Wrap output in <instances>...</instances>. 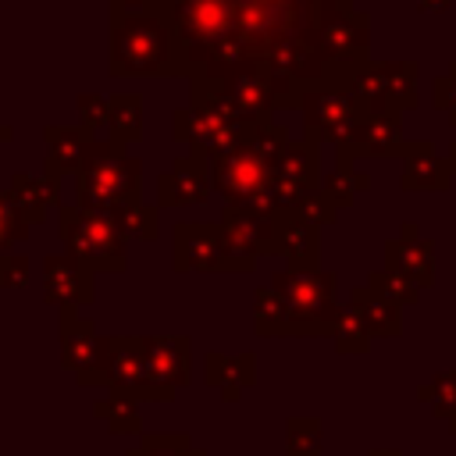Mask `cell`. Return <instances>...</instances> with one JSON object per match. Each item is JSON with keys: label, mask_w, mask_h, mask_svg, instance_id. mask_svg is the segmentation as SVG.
<instances>
[{"label": "cell", "mask_w": 456, "mask_h": 456, "mask_svg": "<svg viewBox=\"0 0 456 456\" xmlns=\"http://www.w3.org/2000/svg\"><path fill=\"white\" fill-rule=\"evenodd\" d=\"M367 285H370L378 296H385L388 303H395V306L417 299V281H410V278L399 274V271H374Z\"/></svg>", "instance_id": "28"}, {"label": "cell", "mask_w": 456, "mask_h": 456, "mask_svg": "<svg viewBox=\"0 0 456 456\" xmlns=\"http://www.w3.org/2000/svg\"><path fill=\"white\" fill-rule=\"evenodd\" d=\"M78 114H82V125H86V132H93V128H100V125L110 118V100L86 93V96L78 100Z\"/></svg>", "instance_id": "35"}, {"label": "cell", "mask_w": 456, "mask_h": 456, "mask_svg": "<svg viewBox=\"0 0 456 456\" xmlns=\"http://www.w3.org/2000/svg\"><path fill=\"white\" fill-rule=\"evenodd\" d=\"M78 207L114 214L121 207L139 203V185H142V167L135 157H125V146L107 139L96 142L89 139L78 160Z\"/></svg>", "instance_id": "3"}, {"label": "cell", "mask_w": 456, "mask_h": 456, "mask_svg": "<svg viewBox=\"0 0 456 456\" xmlns=\"http://www.w3.org/2000/svg\"><path fill=\"white\" fill-rule=\"evenodd\" d=\"M175 125H178V139H185L189 146H192V153L196 157H203L207 164H214V160H221L224 153H232L242 139H246V132H242V125H235V121H228V118H221V114H214V110H207V107H189V110H178L175 114Z\"/></svg>", "instance_id": "8"}, {"label": "cell", "mask_w": 456, "mask_h": 456, "mask_svg": "<svg viewBox=\"0 0 456 456\" xmlns=\"http://www.w3.org/2000/svg\"><path fill=\"white\" fill-rule=\"evenodd\" d=\"M128 456H203L189 445L185 435H146Z\"/></svg>", "instance_id": "30"}, {"label": "cell", "mask_w": 456, "mask_h": 456, "mask_svg": "<svg viewBox=\"0 0 456 456\" xmlns=\"http://www.w3.org/2000/svg\"><path fill=\"white\" fill-rule=\"evenodd\" d=\"M449 153H452V157H449V164L456 167V142H452V150H449Z\"/></svg>", "instance_id": "40"}, {"label": "cell", "mask_w": 456, "mask_h": 456, "mask_svg": "<svg viewBox=\"0 0 456 456\" xmlns=\"http://www.w3.org/2000/svg\"><path fill=\"white\" fill-rule=\"evenodd\" d=\"M363 114H399L417 100L413 64H360L342 78V89Z\"/></svg>", "instance_id": "7"}, {"label": "cell", "mask_w": 456, "mask_h": 456, "mask_svg": "<svg viewBox=\"0 0 456 456\" xmlns=\"http://www.w3.org/2000/svg\"><path fill=\"white\" fill-rule=\"evenodd\" d=\"M86 142H89L86 128L50 125V128H46V175H50V178H61V175L78 171V160H82Z\"/></svg>", "instance_id": "19"}, {"label": "cell", "mask_w": 456, "mask_h": 456, "mask_svg": "<svg viewBox=\"0 0 456 456\" xmlns=\"http://www.w3.org/2000/svg\"><path fill=\"white\" fill-rule=\"evenodd\" d=\"M331 338H335V346H338L342 353H353V349L360 353V349H367V342H370L363 321H360L353 310H338V317H335V324H331Z\"/></svg>", "instance_id": "29"}, {"label": "cell", "mask_w": 456, "mask_h": 456, "mask_svg": "<svg viewBox=\"0 0 456 456\" xmlns=\"http://www.w3.org/2000/svg\"><path fill=\"white\" fill-rule=\"evenodd\" d=\"M445 4H449V0H420L424 11H431V7H445Z\"/></svg>", "instance_id": "38"}, {"label": "cell", "mask_w": 456, "mask_h": 456, "mask_svg": "<svg viewBox=\"0 0 456 456\" xmlns=\"http://www.w3.org/2000/svg\"><path fill=\"white\" fill-rule=\"evenodd\" d=\"M353 314L363 321L367 335H399V306L378 296L370 285L353 292Z\"/></svg>", "instance_id": "21"}, {"label": "cell", "mask_w": 456, "mask_h": 456, "mask_svg": "<svg viewBox=\"0 0 456 456\" xmlns=\"http://www.w3.org/2000/svg\"><path fill=\"white\" fill-rule=\"evenodd\" d=\"M370 456H399V452H395V449H388V452H381V449H378V452H370Z\"/></svg>", "instance_id": "39"}, {"label": "cell", "mask_w": 456, "mask_h": 456, "mask_svg": "<svg viewBox=\"0 0 456 456\" xmlns=\"http://www.w3.org/2000/svg\"><path fill=\"white\" fill-rule=\"evenodd\" d=\"M146 399L167 403L178 385L189 381V342L185 338H142Z\"/></svg>", "instance_id": "11"}, {"label": "cell", "mask_w": 456, "mask_h": 456, "mask_svg": "<svg viewBox=\"0 0 456 456\" xmlns=\"http://www.w3.org/2000/svg\"><path fill=\"white\" fill-rule=\"evenodd\" d=\"M349 0H167L189 82L264 75L278 103L338 89L342 75L321 53V28Z\"/></svg>", "instance_id": "1"}, {"label": "cell", "mask_w": 456, "mask_h": 456, "mask_svg": "<svg viewBox=\"0 0 456 456\" xmlns=\"http://www.w3.org/2000/svg\"><path fill=\"white\" fill-rule=\"evenodd\" d=\"M61 349H64V363L78 374L82 385H96V381L107 385V349H110V338H103L93 321H82L71 310H64Z\"/></svg>", "instance_id": "9"}, {"label": "cell", "mask_w": 456, "mask_h": 456, "mask_svg": "<svg viewBox=\"0 0 456 456\" xmlns=\"http://www.w3.org/2000/svg\"><path fill=\"white\" fill-rule=\"evenodd\" d=\"M367 185V178L363 175H356L353 167H349V160L342 157V164H338V171L328 178V185H324V196L335 203V207H346L353 196H356V189H363Z\"/></svg>", "instance_id": "31"}, {"label": "cell", "mask_w": 456, "mask_h": 456, "mask_svg": "<svg viewBox=\"0 0 456 456\" xmlns=\"http://www.w3.org/2000/svg\"><path fill=\"white\" fill-rule=\"evenodd\" d=\"M274 224H278V246L292 260V267H314V260H317V228H314V221H306L296 210H278Z\"/></svg>", "instance_id": "16"}, {"label": "cell", "mask_w": 456, "mask_h": 456, "mask_svg": "<svg viewBox=\"0 0 456 456\" xmlns=\"http://www.w3.org/2000/svg\"><path fill=\"white\" fill-rule=\"evenodd\" d=\"M107 385L118 395L146 399L142 338H110V349H107Z\"/></svg>", "instance_id": "14"}, {"label": "cell", "mask_w": 456, "mask_h": 456, "mask_svg": "<svg viewBox=\"0 0 456 456\" xmlns=\"http://www.w3.org/2000/svg\"><path fill=\"white\" fill-rule=\"evenodd\" d=\"M303 449H310V456H321V428H317V420H292L289 424V456H306Z\"/></svg>", "instance_id": "33"}, {"label": "cell", "mask_w": 456, "mask_h": 456, "mask_svg": "<svg viewBox=\"0 0 456 456\" xmlns=\"http://www.w3.org/2000/svg\"><path fill=\"white\" fill-rule=\"evenodd\" d=\"M210 182L217 192L228 200L232 210L256 214V217H274L278 200H274V160L260 153L249 139H242L232 153L210 164Z\"/></svg>", "instance_id": "4"}, {"label": "cell", "mask_w": 456, "mask_h": 456, "mask_svg": "<svg viewBox=\"0 0 456 456\" xmlns=\"http://www.w3.org/2000/svg\"><path fill=\"white\" fill-rule=\"evenodd\" d=\"M21 285H28V256L0 253V289H21Z\"/></svg>", "instance_id": "34"}, {"label": "cell", "mask_w": 456, "mask_h": 456, "mask_svg": "<svg viewBox=\"0 0 456 456\" xmlns=\"http://www.w3.org/2000/svg\"><path fill=\"white\" fill-rule=\"evenodd\" d=\"M403 142V128H399V114H363L356 132L349 135V142L342 146V153H349L353 146L360 153L381 157V153H395Z\"/></svg>", "instance_id": "17"}, {"label": "cell", "mask_w": 456, "mask_h": 456, "mask_svg": "<svg viewBox=\"0 0 456 456\" xmlns=\"http://www.w3.org/2000/svg\"><path fill=\"white\" fill-rule=\"evenodd\" d=\"M175 264L178 271H242L232 256L221 224H178L175 228Z\"/></svg>", "instance_id": "10"}, {"label": "cell", "mask_w": 456, "mask_h": 456, "mask_svg": "<svg viewBox=\"0 0 456 456\" xmlns=\"http://www.w3.org/2000/svg\"><path fill=\"white\" fill-rule=\"evenodd\" d=\"M271 289L285 303L289 314V335L292 331H331L338 306H335V274L317 267H292L271 278Z\"/></svg>", "instance_id": "5"}, {"label": "cell", "mask_w": 456, "mask_h": 456, "mask_svg": "<svg viewBox=\"0 0 456 456\" xmlns=\"http://www.w3.org/2000/svg\"><path fill=\"white\" fill-rule=\"evenodd\" d=\"M210 164L203 157H178L175 167L160 178V203L164 207H182V203H200L210 192Z\"/></svg>", "instance_id": "15"}, {"label": "cell", "mask_w": 456, "mask_h": 456, "mask_svg": "<svg viewBox=\"0 0 456 456\" xmlns=\"http://www.w3.org/2000/svg\"><path fill=\"white\" fill-rule=\"evenodd\" d=\"M107 125L114 128V142H135L139 139V128H142V107H139V96L135 93H118L110 96V118Z\"/></svg>", "instance_id": "24"}, {"label": "cell", "mask_w": 456, "mask_h": 456, "mask_svg": "<svg viewBox=\"0 0 456 456\" xmlns=\"http://www.w3.org/2000/svg\"><path fill=\"white\" fill-rule=\"evenodd\" d=\"M185 53L171 14H110V75H178Z\"/></svg>", "instance_id": "2"}, {"label": "cell", "mask_w": 456, "mask_h": 456, "mask_svg": "<svg viewBox=\"0 0 456 456\" xmlns=\"http://www.w3.org/2000/svg\"><path fill=\"white\" fill-rule=\"evenodd\" d=\"M110 217H114V224L121 228L125 239H150V235H157V214H153L150 207H142V203L121 207V210H114Z\"/></svg>", "instance_id": "27"}, {"label": "cell", "mask_w": 456, "mask_h": 456, "mask_svg": "<svg viewBox=\"0 0 456 456\" xmlns=\"http://www.w3.org/2000/svg\"><path fill=\"white\" fill-rule=\"evenodd\" d=\"M43 285H46V299L64 310L93 299V271L71 253H57L43 260Z\"/></svg>", "instance_id": "13"}, {"label": "cell", "mask_w": 456, "mask_h": 456, "mask_svg": "<svg viewBox=\"0 0 456 456\" xmlns=\"http://www.w3.org/2000/svg\"><path fill=\"white\" fill-rule=\"evenodd\" d=\"M207 381L217 385L224 399H235L253 381V356H207Z\"/></svg>", "instance_id": "22"}, {"label": "cell", "mask_w": 456, "mask_h": 456, "mask_svg": "<svg viewBox=\"0 0 456 456\" xmlns=\"http://www.w3.org/2000/svg\"><path fill=\"white\" fill-rule=\"evenodd\" d=\"M449 420H452V431H456V410H452V417H449Z\"/></svg>", "instance_id": "41"}, {"label": "cell", "mask_w": 456, "mask_h": 456, "mask_svg": "<svg viewBox=\"0 0 456 456\" xmlns=\"http://www.w3.org/2000/svg\"><path fill=\"white\" fill-rule=\"evenodd\" d=\"M388 260H392V271L406 274L410 281L413 278H417V285L431 281V246L428 242H420V239H392Z\"/></svg>", "instance_id": "23"}, {"label": "cell", "mask_w": 456, "mask_h": 456, "mask_svg": "<svg viewBox=\"0 0 456 456\" xmlns=\"http://www.w3.org/2000/svg\"><path fill=\"white\" fill-rule=\"evenodd\" d=\"M61 239L75 260L89 271H121L125 267V235L110 214L86 207H61Z\"/></svg>", "instance_id": "6"}, {"label": "cell", "mask_w": 456, "mask_h": 456, "mask_svg": "<svg viewBox=\"0 0 456 456\" xmlns=\"http://www.w3.org/2000/svg\"><path fill=\"white\" fill-rule=\"evenodd\" d=\"M157 4H164V0H110V11L114 14H150V11H157Z\"/></svg>", "instance_id": "37"}, {"label": "cell", "mask_w": 456, "mask_h": 456, "mask_svg": "<svg viewBox=\"0 0 456 456\" xmlns=\"http://www.w3.org/2000/svg\"><path fill=\"white\" fill-rule=\"evenodd\" d=\"M452 175V164L442 160L431 142H417L406 157V175H403V189H445Z\"/></svg>", "instance_id": "20"}, {"label": "cell", "mask_w": 456, "mask_h": 456, "mask_svg": "<svg viewBox=\"0 0 456 456\" xmlns=\"http://www.w3.org/2000/svg\"><path fill=\"white\" fill-rule=\"evenodd\" d=\"M28 235V221L21 217V210L11 203V196L0 192V249L21 242Z\"/></svg>", "instance_id": "32"}, {"label": "cell", "mask_w": 456, "mask_h": 456, "mask_svg": "<svg viewBox=\"0 0 456 456\" xmlns=\"http://www.w3.org/2000/svg\"><path fill=\"white\" fill-rule=\"evenodd\" d=\"M96 417H100V420H107V428H110V431H118V435H125V431H139L135 399H128V395L110 392L103 403H96Z\"/></svg>", "instance_id": "26"}, {"label": "cell", "mask_w": 456, "mask_h": 456, "mask_svg": "<svg viewBox=\"0 0 456 456\" xmlns=\"http://www.w3.org/2000/svg\"><path fill=\"white\" fill-rule=\"evenodd\" d=\"M303 118L314 139H331L338 146L349 142V135L356 132L363 110L338 89H317L310 96H303Z\"/></svg>", "instance_id": "12"}, {"label": "cell", "mask_w": 456, "mask_h": 456, "mask_svg": "<svg viewBox=\"0 0 456 456\" xmlns=\"http://www.w3.org/2000/svg\"><path fill=\"white\" fill-rule=\"evenodd\" d=\"M435 103H438V110L445 107V110H449V118L456 121V71L435 82Z\"/></svg>", "instance_id": "36"}, {"label": "cell", "mask_w": 456, "mask_h": 456, "mask_svg": "<svg viewBox=\"0 0 456 456\" xmlns=\"http://www.w3.org/2000/svg\"><path fill=\"white\" fill-rule=\"evenodd\" d=\"M7 196L28 224L43 221L46 210L57 207V178H50V175H14Z\"/></svg>", "instance_id": "18"}, {"label": "cell", "mask_w": 456, "mask_h": 456, "mask_svg": "<svg viewBox=\"0 0 456 456\" xmlns=\"http://www.w3.org/2000/svg\"><path fill=\"white\" fill-rule=\"evenodd\" d=\"M253 321H256V331H264V335H289V314H285V303L278 299V292H274L271 285H267V289H256Z\"/></svg>", "instance_id": "25"}]
</instances>
